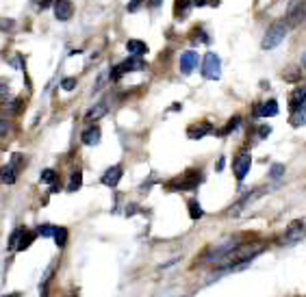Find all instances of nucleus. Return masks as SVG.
Returning a JSON list of instances; mask_svg holds the SVG:
<instances>
[{"mask_svg": "<svg viewBox=\"0 0 306 297\" xmlns=\"http://www.w3.org/2000/svg\"><path fill=\"white\" fill-rule=\"evenodd\" d=\"M52 11H55V17L57 20H70L72 13H74V7H72V2H68V0H57L55 7H52Z\"/></svg>", "mask_w": 306, "mask_h": 297, "instance_id": "6e6552de", "label": "nucleus"}, {"mask_svg": "<svg viewBox=\"0 0 306 297\" xmlns=\"http://www.w3.org/2000/svg\"><path fill=\"white\" fill-rule=\"evenodd\" d=\"M239 122H241V120H239V117H235V120H232V122H228V124H226V128L221 130V135H228V133H232V130H235V128L239 126Z\"/></svg>", "mask_w": 306, "mask_h": 297, "instance_id": "a878e982", "label": "nucleus"}, {"mask_svg": "<svg viewBox=\"0 0 306 297\" xmlns=\"http://www.w3.org/2000/svg\"><path fill=\"white\" fill-rule=\"evenodd\" d=\"M287 33H289V24H287L285 20H276L272 26L267 28L265 37L261 41V48L263 50H274L278 48L280 44H283V39L287 37Z\"/></svg>", "mask_w": 306, "mask_h": 297, "instance_id": "f257e3e1", "label": "nucleus"}, {"mask_svg": "<svg viewBox=\"0 0 306 297\" xmlns=\"http://www.w3.org/2000/svg\"><path fill=\"white\" fill-rule=\"evenodd\" d=\"M4 297H20V295H17V293H11V295H4Z\"/></svg>", "mask_w": 306, "mask_h": 297, "instance_id": "f704fd0d", "label": "nucleus"}, {"mask_svg": "<svg viewBox=\"0 0 306 297\" xmlns=\"http://www.w3.org/2000/svg\"><path fill=\"white\" fill-rule=\"evenodd\" d=\"M304 236V222H300V219H296V222L289 223V228H287V232L283 236V243H296Z\"/></svg>", "mask_w": 306, "mask_h": 297, "instance_id": "423d86ee", "label": "nucleus"}, {"mask_svg": "<svg viewBox=\"0 0 306 297\" xmlns=\"http://www.w3.org/2000/svg\"><path fill=\"white\" fill-rule=\"evenodd\" d=\"M269 133H272V128H269V126H261L259 128V135L263 137V139H265V137H269Z\"/></svg>", "mask_w": 306, "mask_h": 297, "instance_id": "7c9ffc66", "label": "nucleus"}, {"mask_svg": "<svg viewBox=\"0 0 306 297\" xmlns=\"http://www.w3.org/2000/svg\"><path fill=\"white\" fill-rule=\"evenodd\" d=\"M61 87L65 89V91H72V89L76 87V78H63V82H61Z\"/></svg>", "mask_w": 306, "mask_h": 297, "instance_id": "c85d7f7f", "label": "nucleus"}, {"mask_svg": "<svg viewBox=\"0 0 306 297\" xmlns=\"http://www.w3.org/2000/svg\"><path fill=\"white\" fill-rule=\"evenodd\" d=\"M221 74V63H219V57L213 55V52H206L202 59V76L206 80H217Z\"/></svg>", "mask_w": 306, "mask_h": 297, "instance_id": "7ed1b4c3", "label": "nucleus"}, {"mask_svg": "<svg viewBox=\"0 0 306 297\" xmlns=\"http://www.w3.org/2000/svg\"><path fill=\"white\" fill-rule=\"evenodd\" d=\"M283 174H285L283 165H272V169H269V178H272V180H278Z\"/></svg>", "mask_w": 306, "mask_h": 297, "instance_id": "b1692460", "label": "nucleus"}, {"mask_svg": "<svg viewBox=\"0 0 306 297\" xmlns=\"http://www.w3.org/2000/svg\"><path fill=\"white\" fill-rule=\"evenodd\" d=\"M119 178H122V167L119 165H113L102 174V185L104 187H115L119 182Z\"/></svg>", "mask_w": 306, "mask_h": 297, "instance_id": "1a4fd4ad", "label": "nucleus"}, {"mask_svg": "<svg viewBox=\"0 0 306 297\" xmlns=\"http://www.w3.org/2000/svg\"><path fill=\"white\" fill-rule=\"evenodd\" d=\"M22 234H24V228H17L15 232L11 234V239H9V249H17V243H20Z\"/></svg>", "mask_w": 306, "mask_h": 297, "instance_id": "5701e85b", "label": "nucleus"}, {"mask_svg": "<svg viewBox=\"0 0 306 297\" xmlns=\"http://www.w3.org/2000/svg\"><path fill=\"white\" fill-rule=\"evenodd\" d=\"M200 63V57H198V52L194 50H187L181 55V72L183 74H191L196 70V65Z\"/></svg>", "mask_w": 306, "mask_h": 297, "instance_id": "0eeeda50", "label": "nucleus"}, {"mask_svg": "<svg viewBox=\"0 0 306 297\" xmlns=\"http://www.w3.org/2000/svg\"><path fill=\"white\" fill-rule=\"evenodd\" d=\"M55 230L57 228H52V225H41V228H37V234H41V236H55Z\"/></svg>", "mask_w": 306, "mask_h": 297, "instance_id": "393cba45", "label": "nucleus"}, {"mask_svg": "<svg viewBox=\"0 0 306 297\" xmlns=\"http://www.w3.org/2000/svg\"><path fill=\"white\" fill-rule=\"evenodd\" d=\"M15 165L13 163H9V165H4V169H2V182L4 185H13L15 182Z\"/></svg>", "mask_w": 306, "mask_h": 297, "instance_id": "a211bd4d", "label": "nucleus"}, {"mask_svg": "<svg viewBox=\"0 0 306 297\" xmlns=\"http://www.w3.org/2000/svg\"><path fill=\"white\" fill-rule=\"evenodd\" d=\"M126 50H128L133 57H137V55H146L148 46L143 44V41H139V39H130L128 44H126Z\"/></svg>", "mask_w": 306, "mask_h": 297, "instance_id": "2eb2a0df", "label": "nucleus"}, {"mask_svg": "<svg viewBox=\"0 0 306 297\" xmlns=\"http://www.w3.org/2000/svg\"><path fill=\"white\" fill-rule=\"evenodd\" d=\"M106 111H109V104H106V102H98L96 106H92V109L87 111L85 117H87L89 122H96V120H100V117H104Z\"/></svg>", "mask_w": 306, "mask_h": 297, "instance_id": "f8f14e48", "label": "nucleus"}, {"mask_svg": "<svg viewBox=\"0 0 306 297\" xmlns=\"http://www.w3.org/2000/svg\"><path fill=\"white\" fill-rule=\"evenodd\" d=\"M206 133H211V126H208V124H202V126H191L187 130L189 139H200V137H204Z\"/></svg>", "mask_w": 306, "mask_h": 297, "instance_id": "f3484780", "label": "nucleus"}, {"mask_svg": "<svg viewBox=\"0 0 306 297\" xmlns=\"http://www.w3.org/2000/svg\"><path fill=\"white\" fill-rule=\"evenodd\" d=\"M122 68H124V72H135V70L146 68V61H141V59H137V57H130L122 63Z\"/></svg>", "mask_w": 306, "mask_h": 297, "instance_id": "dca6fc26", "label": "nucleus"}, {"mask_svg": "<svg viewBox=\"0 0 306 297\" xmlns=\"http://www.w3.org/2000/svg\"><path fill=\"white\" fill-rule=\"evenodd\" d=\"M278 113V102L276 100H269V102L261 104L259 109H256V117H272Z\"/></svg>", "mask_w": 306, "mask_h": 297, "instance_id": "4468645a", "label": "nucleus"}, {"mask_svg": "<svg viewBox=\"0 0 306 297\" xmlns=\"http://www.w3.org/2000/svg\"><path fill=\"white\" fill-rule=\"evenodd\" d=\"M83 185V174L81 171H74V174L70 176V182H68V191H79Z\"/></svg>", "mask_w": 306, "mask_h": 297, "instance_id": "6ab92c4d", "label": "nucleus"}, {"mask_svg": "<svg viewBox=\"0 0 306 297\" xmlns=\"http://www.w3.org/2000/svg\"><path fill=\"white\" fill-rule=\"evenodd\" d=\"M304 20H306V0H293L289 9H287L285 22L289 24V28H293V26H300Z\"/></svg>", "mask_w": 306, "mask_h": 297, "instance_id": "f03ea898", "label": "nucleus"}, {"mask_svg": "<svg viewBox=\"0 0 306 297\" xmlns=\"http://www.w3.org/2000/svg\"><path fill=\"white\" fill-rule=\"evenodd\" d=\"M302 65H304V68H306V52H304V57H302Z\"/></svg>", "mask_w": 306, "mask_h": 297, "instance_id": "72a5a7b5", "label": "nucleus"}, {"mask_svg": "<svg viewBox=\"0 0 306 297\" xmlns=\"http://www.w3.org/2000/svg\"><path fill=\"white\" fill-rule=\"evenodd\" d=\"M55 178H57V174L52 169H44V174H41V180L44 182H55Z\"/></svg>", "mask_w": 306, "mask_h": 297, "instance_id": "bb28decb", "label": "nucleus"}, {"mask_svg": "<svg viewBox=\"0 0 306 297\" xmlns=\"http://www.w3.org/2000/svg\"><path fill=\"white\" fill-rule=\"evenodd\" d=\"M106 76H111V72H102V74L98 76V80H96V87H94V91H98V89H100L102 85H104V82H106Z\"/></svg>", "mask_w": 306, "mask_h": 297, "instance_id": "cd10ccee", "label": "nucleus"}, {"mask_svg": "<svg viewBox=\"0 0 306 297\" xmlns=\"http://www.w3.org/2000/svg\"><path fill=\"white\" fill-rule=\"evenodd\" d=\"M33 239H35V234H33V232H28V230H24L22 239H20V243H17V249H26V247L33 243Z\"/></svg>", "mask_w": 306, "mask_h": 297, "instance_id": "412c9836", "label": "nucleus"}, {"mask_svg": "<svg viewBox=\"0 0 306 297\" xmlns=\"http://www.w3.org/2000/svg\"><path fill=\"white\" fill-rule=\"evenodd\" d=\"M291 111L293 113H300V111H306V89H298L296 93L291 96Z\"/></svg>", "mask_w": 306, "mask_h": 297, "instance_id": "9b49d317", "label": "nucleus"}, {"mask_svg": "<svg viewBox=\"0 0 306 297\" xmlns=\"http://www.w3.org/2000/svg\"><path fill=\"white\" fill-rule=\"evenodd\" d=\"M194 4H196V7H204V4H206V0H194Z\"/></svg>", "mask_w": 306, "mask_h": 297, "instance_id": "2f4dec72", "label": "nucleus"}, {"mask_svg": "<svg viewBox=\"0 0 306 297\" xmlns=\"http://www.w3.org/2000/svg\"><path fill=\"white\" fill-rule=\"evenodd\" d=\"M261 193H265V189H256V191L248 193V195H245V198H243V200H241V202H239V204L235 206V209L230 211V215H237V213H241V211L245 209V206H248V204H252V200H256V198H259Z\"/></svg>", "mask_w": 306, "mask_h": 297, "instance_id": "ddd939ff", "label": "nucleus"}, {"mask_svg": "<svg viewBox=\"0 0 306 297\" xmlns=\"http://www.w3.org/2000/svg\"><path fill=\"white\" fill-rule=\"evenodd\" d=\"M200 174H196L194 169L187 171L183 178H178V180H174L170 182V189H178V191H191V189H196L198 187V182H200Z\"/></svg>", "mask_w": 306, "mask_h": 297, "instance_id": "39448f33", "label": "nucleus"}, {"mask_svg": "<svg viewBox=\"0 0 306 297\" xmlns=\"http://www.w3.org/2000/svg\"><path fill=\"white\" fill-rule=\"evenodd\" d=\"M221 169H224V158H219L217 161V171H221Z\"/></svg>", "mask_w": 306, "mask_h": 297, "instance_id": "473e14b6", "label": "nucleus"}, {"mask_svg": "<svg viewBox=\"0 0 306 297\" xmlns=\"http://www.w3.org/2000/svg\"><path fill=\"white\" fill-rule=\"evenodd\" d=\"M139 2H141V0H130V2H128V11H130V13H135L137 7H139Z\"/></svg>", "mask_w": 306, "mask_h": 297, "instance_id": "c756f323", "label": "nucleus"}, {"mask_svg": "<svg viewBox=\"0 0 306 297\" xmlns=\"http://www.w3.org/2000/svg\"><path fill=\"white\" fill-rule=\"evenodd\" d=\"M202 215H204V213H202V206L198 204L196 200H191V202H189V217H191V219H200Z\"/></svg>", "mask_w": 306, "mask_h": 297, "instance_id": "aec40b11", "label": "nucleus"}, {"mask_svg": "<svg viewBox=\"0 0 306 297\" xmlns=\"http://www.w3.org/2000/svg\"><path fill=\"white\" fill-rule=\"evenodd\" d=\"M250 165H252V156H250V152H239L237 156H235V161H232V171H235V178H237L239 182H241L243 178L248 176Z\"/></svg>", "mask_w": 306, "mask_h": 297, "instance_id": "20e7f679", "label": "nucleus"}, {"mask_svg": "<svg viewBox=\"0 0 306 297\" xmlns=\"http://www.w3.org/2000/svg\"><path fill=\"white\" fill-rule=\"evenodd\" d=\"M81 141L85 146H98L100 144V128L98 126H92V128H85L81 135Z\"/></svg>", "mask_w": 306, "mask_h": 297, "instance_id": "9d476101", "label": "nucleus"}, {"mask_svg": "<svg viewBox=\"0 0 306 297\" xmlns=\"http://www.w3.org/2000/svg\"><path fill=\"white\" fill-rule=\"evenodd\" d=\"M55 241H57L59 247H63L65 243H68V230H65V228H57L55 230Z\"/></svg>", "mask_w": 306, "mask_h": 297, "instance_id": "4be33fe9", "label": "nucleus"}]
</instances>
